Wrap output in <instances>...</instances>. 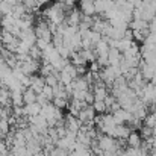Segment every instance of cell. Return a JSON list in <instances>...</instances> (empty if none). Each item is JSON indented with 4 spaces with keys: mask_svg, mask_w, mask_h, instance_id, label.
I'll return each mask as SVG.
<instances>
[{
    "mask_svg": "<svg viewBox=\"0 0 156 156\" xmlns=\"http://www.w3.org/2000/svg\"><path fill=\"white\" fill-rule=\"evenodd\" d=\"M37 102V94L30 90V88H26L23 91V103L24 105H30Z\"/></svg>",
    "mask_w": 156,
    "mask_h": 156,
    "instance_id": "cell-14",
    "label": "cell"
},
{
    "mask_svg": "<svg viewBox=\"0 0 156 156\" xmlns=\"http://www.w3.org/2000/svg\"><path fill=\"white\" fill-rule=\"evenodd\" d=\"M44 85H46V80H44V77H43L41 74H32V76H30V87H29V88H30L35 94H40V93L43 91Z\"/></svg>",
    "mask_w": 156,
    "mask_h": 156,
    "instance_id": "cell-4",
    "label": "cell"
},
{
    "mask_svg": "<svg viewBox=\"0 0 156 156\" xmlns=\"http://www.w3.org/2000/svg\"><path fill=\"white\" fill-rule=\"evenodd\" d=\"M80 18H82V14H80V11L79 9H76V8H73V9H70L67 14H65V24L67 26H79V23H80Z\"/></svg>",
    "mask_w": 156,
    "mask_h": 156,
    "instance_id": "cell-2",
    "label": "cell"
},
{
    "mask_svg": "<svg viewBox=\"0 0 156 156\" xmlns=\"http://www.w3.org/2000/svg\"><path fill=\"white\" fill-rule=\"evenodd\" d=\"M41 94L47 99V102H52V100H53V88H50V87L44 85V88H43Z\"/></svg>",
    "mask_w": 156,
    "mask_h": 156,
    "instance_id": "cell-21",
    "label": "cell"
},
{
    "mask_svg": "<svg viewBox=\"0 0 156 156\" xmlns=\"http://www.w3.org/2000/svg\"><path fill=\"white\" fill-rule=\"evenodd\" d=\"M126 144H127V147H130V149H140L141 144H143V138H141L140 132H138V130H132V132L129 133L127 140H126Z\"/></svg>",
    "mask_w": 156,
    "mask_h": 156,
    "instance_id": "cell-6",
    "label": "cell"
},
{
    "mask_svg": "<svg viewBox=\"0 0 156 156\" xmlns=\"http://www.w3.org/2000/svg\"><path fill=\"white\" fill-rule=\"evenodd\" d=\"M9 93H11L9 99H11L12 106H24V103H23V93L21 91H9Z\"/></svg>",
    "mask_w": 156,
    "mask_h": 156,
    "instance_id": "cell-13",
    "label": "cell"
},
{
    "mask_svg": "<svg viewBox=\"0 0 156 156\" xmlns=\"http://www.w3.org/2000/svg\"><path fill=\"white\" fill-rule=\"evenodd\" d=\"M29 56H30L34 61H41V58H43V52H41L37 46H32V47H30V50H29Z\"/></svg>",
    "mask_w": 156,
    "mask_h": 156,
    "instance_id": "cell-16",
    "label": "cell"
},
{
    "mask_svg": "<svg viewBox=\"0 0 156 156\" xmlns=\"http://www.w3.org/2000/svg\"><path fill=\"white\" fill-rule=\"evenodd\" d=\"M83 102L87 105H93L94 103V94L91 93V91H87V94H85V99H83Z\"/></svg>",
    "mask_w": 156,
    "mask_h": 156,
    "instance_id": "cell-24",
    "label": "cell"
},
{
    "mask_svg": "<svg viewBox=\"0 0 156 156\" xmlns=\"http://www.w3.org/2000/svg\"><path fill=\"white\" fill-rule=\"evenodd\" d=\"M79 55H80V58L88 64H91V62H94L96 61V53H94V50H79Z\"/></svg>",
    "mask_w": 156,
    "mask_h": 156,
    "instance_id": "cell-15",
    "label": "cell"
},
{
    "mask_svg": "<svg viewBox=\"0 0 156 156\" xmlns=\"http://www.w3.org/2000/svg\"><path fill=\"white\" fill-rule=\"evenodd\" d=\"M71 85H73V90H74V91H90V83L85 80L83 76L76 77V79L71 82Z\"/></svg>",
    "mask_w": 156,
    "mask_h": 156,
    "instance_id": "cell-10",
    "label": "cell"
},
{
    "mask_svg": "<svg viewBox=\"0 0 156 156\" xmlns=\"http://www.w3.org/2000/svg\"><path fill=\"white\" fill-rule=\"evenodd\" d=\"M64 126H65V129H67V130H71V132H76V133H77V130H79V127L82 126V123H80L76 117H73V115L67 114V115H65Z\"/></svg>",
    "mask_w": 156,
    "mask_h": 156,
    "instance_id": "cell-8",
    "label": "cell"
},
{
    "mask_svg": "<svg viewBox=\"0 0 156 156\" xmlns=\"http://www.w3.org/2000/svg\"><path fill=\"white\" fill-rule=\"evenodd\" d=\"M11 12H12V6L6 0H0V14L2 15H8Z\"/></svg>",
    "mask_w": 156,
    "mask_h": 156,
    "instance_id": "cell-18",
    "label": "cell"
},
{
    "mask_svg": "<svg viewBox=\"0 0 156 156\" xmlns=\"http://www.w3.org/2000/svg\"><path fill=\"white\" fill-rule=\"evenodd\" d=\"M23 111H24V117H35V115H40V111H41V106L37 103H30V105H24L23 106Z\"/></svg>",
    "mask_w": 156,
    "mask_h": 156,
    "instance_id": "cell-11",
    "label": "cell"
},
{
    "mask_svg": "<svg viewBox=\"0 0 156 156\" xmlns=\"http://www.w3.org/2000/svg\"><path fill=\"white\" fill-rule=\"evenodd\" d=\"M97 114H96V111H94V108L91 106V105H88L87 108H83V109H80L79 111V115H77V120L83 124V123H91L93 120H94V117H96Z\"/></svg>",
    "mask_w": 156,
    "mask_h": 156,
    "instance_id": "cell-3",
    "label": "cell"
},
{
    "mask_svg": "<svg viewBox=\"0 0 156 156\" xmlns=\"http://www.w3.org/2000/svg\"><path fill=\"white\" fill-rule=\"evenodd\" d=\"M52 103L58 108V109H65L67 106H68V100H65V99H53L52 100Z\"/></svg>",
    "mask_w": 156,
    "mask_h": 156,
    "instance_id": "cell-20",
    "label": "cell"
},
{
    "mask_svg": "<svg viewBox=\"0 0 156 156\" xmlns=\"http://www.w3.org/2000/svg\"><path fill=\"white\" fill-rule=\"evenodd\" d=\"M99 41H102V34H99V32H93V30H91L90 43L93 44V49H94V46H96V44H97Z\"/></svg>",
    "mask_w": 156,
    "mask_h": 156,
    "instance_id": "cell-22",
    "label": "cell"
},
{
    "mask_svg": "<svg viewBox=\"0 0 156 156\" xmlns=\"http://www.w3.org/2000/svg\"><path fill=\"white\" fill-rule=\"evenodd\" d=\"M79 11H80L82 15L94 17V15H96L94 2H90V0H79Z\"/></svg>",
    "mask_w": 156,
    "mask_h": 156,
    "instance_id": "cell-5",
    "label": "cell"
},
{
    "mask_svg": "<svg viewBox=\"0 0 156 156\" xmlns=\"http://www.w3.org/2000/svg\"><path fill=\"white\" fill-rule=\"evenodd\" d=\"M100 70H102V67H100L96 61L90 64V73H100Z\"/></svg>",
    "mask_w": 156,
    "mask_h": 156,
    "instance_id": "cell-25",
    "label": "cell"
},
{
    "mask_svg": "<svg viewBox=\"0 0 156 156\" xmlns=\"http://www.w3.org/2000/svg\"><path fill=\"white\" fill-rule=\"evenodd\" d=\"M44 15L47 18V23L55 24V26H59L65 21V11H64V5L62 3H55L52 6L46 8L44 11Z\"/></svg>",
    "mask_w": 156,
    "mask_h": 156,
    "instance_id": "cell-1",
    "label": "cell"
},
{
    "mask_svg": "<svg viewBox=\"0 0 156 156\" xmlns=\"http://www.w3.org/2000/svg\"><path fill=\"white\" fill-rule=\"evenodd\" d=\"M103 156H120L118 152H105Z\"/></svg>",
    "mask_w": 156,
    "mask_h": 156,
    "instance_id": "cell-27",
    "label": "cell"
},
{
    "mask_svg": "<svg viewBox=\"0 0 156 156\" xmlns=\"http://www.w3.org/2000/svg\"><path fill=\"white\" fill-rule=\"evenodd\" d=\"M117 102V99L112 96V94H108L106 97H105V100H103V103H105V106H106V112H108V109L112 106V105Z\"/></svg>",
    "mask_w": 156,
    "mask_h": 156,
    "instance_id": "cell-23",
    "label": "cell"
},
{
    "mask_svg": "<svg viewBox=\"0 0 156 156\" xmlns=\"http://www.w3.org/2000/svg\"><path fill=\"white\" fill-rule=\"evenodd\" d=\"M138 132H140V135H141V138H143V140H147V138H150V136L155 133V132H153V129H150V127H147V126H144V124L141 126V129H140Z\"/></svg>",
    "mask_w": 156,
    "mask_h": 156,
    "instance_id": "cell-17",
    "label": "cell"
},
{
    "mask_svg": "<svg viewBox=\"0 0 156 156\" xmlns=\"http://www.w3.org/2000/svg\"><path fill=\"white\" fill-rule=\"evenodd\" d=\"M96 111V114H106V106L102 100H94V103L91 105Z\"/></svg>",
    "mask_w": 156,
    "mask_h": 156,
    "instance_id": "cell-19",
    "label": "cell"
},
{
    "mask_svg": "<svg viewBox=\"0 0 156 156\" xmlns=\"http://www.w3.org/2000/svg\"><path fill=\"white\" fill-rule=\"evenodd\" d=\"M121 59H123L121 52H118L117 49H109V52H108V64L109 65H120Z\"/></svg>",
    "mask_w": 156,
    "mask_h": 156,
    "instance_id": "cell-12",
    "label": "cell"
},
{
    "mask_svg": "<svg viewBox=\"0 0 156 156\" xmlns=\"http://www.w3.org/2000/svg\"><path fill=\"white\" fill-rule=\"evenodd\" d=\"M0 155H8V147L3 140H0Z\"/></svg>",
    "mask_w": 156,
    "mask_h": 156,
    "instance_id": "cell-26",
    "label": "cell"
},
{
    "mask_svg": "<svg viewBox=\"0 0 156 156\" xmlns=\"http://www.w3.org/2000/svg\"><path fill=\"white\" fill-rule=\"evenodd\" d=\"M111 8H114V2H112V0H96V2H94L96 14L103 15L105 12H106V11H109Z\"/></svg>",
    "mask_w": 156,
    "mask_h": 156,
    "instance_id": "cell-9",
    "label": "cell"
},
{
    "mask_svg": "<svg viewBox=\"0 0 156 156\" xmlns=\"http://www.w3.org/2000/svg\"><path fill=\"white\" fill-rule=\"evenodd\" d=\"M49 2H52V0H37V5L41 6V5H46V3H49Z\"/></svg>",
    "mask_w": 156,
    "mask_h": 156,
    "instance_id": "cell-28",
    "label": "cell"
},
{
    "mask_svg": "<svg viewBox=\"0 0 156 156\" xmlns=\"http://www.w3.org/2000/svg\"><path fill=\"white\" fill-rule=\"evenodd\" d=\"M112 115H114V120H115L117 124H126V123H129V121L133 118V115H132L129 111H124V109H118V111L114 112Z\"/></svg>",
    "mask_w": 156,
    "mask_h": 156,
    "instance_id": "cell-7",
    "label": "cell"
},
{
    "mask_svg": "<svg viewBox=\"0 0 156 156\" xmlns=\"http://www.w3.org/2000/svg\"><path fill=\"white\" fill-rule=\"evenodd\" d=\"M0 44H2V41H0Z\"/></svg>",
    "mask_w": 156,
    "mask_h": 156,
    "instance_id": "cell-29",
    "label": "cell"
}]
</instances>
